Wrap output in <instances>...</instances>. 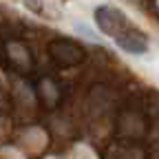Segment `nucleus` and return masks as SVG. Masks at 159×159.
I'll return each instance as SVG.
<instances>
[{
	"label": "nucleus",
	"mask_w": 159,
	"mask_h": 159,
	"mask_svg": "<svg viewBox=\"0 0 159 159\" xmlns=\"http://www.w3.org/2000/svg\"><path fill=\"white\" fill-rule=\"evenodd\" d=\"M115 44L122 49V51L130 53V55H144V53L148 51V38L139 31V29L130 27L124 35H119V38L115 40Z\"/></svg>",
	"instance_id": "2"
},
{
	"label": "nucleus",
	"mask_w": 159,
	"mask_h": 159,
	"mask_svg": "<svg viewBox=\"0 0 159 159\" xmlns=\"http://www.w3.org/2000/svg\"><path fill=\"white\" fill-rule=\"evenodd\" d=\"M95 22H97L99 29H102V33H106V35H111L115 40L119 35H124L133 27L128 22V18L119 9H115V7H99L95 11Z\"/></svg>",
	"instance_id": "1"
}]
</instances>
